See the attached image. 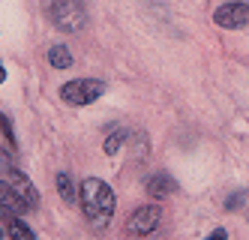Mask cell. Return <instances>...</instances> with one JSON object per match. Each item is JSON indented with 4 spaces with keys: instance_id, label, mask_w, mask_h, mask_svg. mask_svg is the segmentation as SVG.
<instances>
[{
    "instance_id": "obj_17",
    "label": "cell",
    "mask_w": 249,
    "mask_h": 240,
    "mask_svg": "<svg viewBox=\"0 0 249 240\" xmlns=\"http://www.w3.org/2000/svg\"><path fill=\"white\" fill-rule=\"evenodd\" d=\"M6 81V69H3V63H0V84Z\"/></svg>"
},
{
    "instance_id": "obj_5",
    "label": "cell",
    "mask_w": 249,
    "mask_h": 240,
    "mask_svg": "<svg viewBox=\"0 0 249 240\" xmlns=\"http://www.w3.org/2000/svg\"><path fill=\"white\" fill-rule=\"evenodd\" d=\"M213 24L222 30H240L249 24V3H240V0H231V3H222L216 12H213Z\"/></svg>"
},
{
    "instance_id": "obj_20",
    "label": "cell",
    "mask_w": 249,
    "mask_h": 240,
    "mask_svg": "<svg viewBox=\"0 0 249 240\" xmlns=\"http://www.w3.org/2000/svg\"><path fill=\"white\" fill-rule=\"evenodd\" d=\"M0 240H3V231H0Z\"/></svg>"
},
{
    "instance_id": "obj_19",
    "label": "cell",
    "mask_w": 249,
    "mask_h": 240,
    "mask_svg": "<svg viewBox=\"0 0 249 240\" xmlns=\"http://www.w3.org/2000/svg\"><path fill=\"white\" fill-rule=\"evenodd\" d=\"M6 216H9V213H6V210H3V207H0V219H6Z\"/></svg>"
},
{
    "instance_id": "obj_12",
    "label": "cell",
    "mask_w": 249,
    "mask_h": 240,
    "mask_svg": "<svg viewBox=\"0 0 249 240\" xmlns=\"http://www.w3.org/2000/svg\"><path fill=\"white\" fill-rule=\"evenodd\" d=\"M126 138H129V132H126V129H117L114 135H108V138H105V144H102L105 156H114V153L120 150V147H123V141H126Z\"/></svg>"
},
{
    "instance_id": "obj_9",
    "label": "cell",
    "mask_w": 249,
    "mask_h": 240,
    "mask_svg": "<svg viewBox=\"0 0 249 240\" xmlns=\"http://www.w3.org/2000/svg\"><path fill=\"white\" fill-rule=\"evenodd\" d=\"M3 222H6L9 240H36V234H33V228L24 222V219H18V216H6Z\"/></svg>"
},
{
    "instance_id": "obj_10",
    "label": "cell",
    "mask_w": 249,
    "mask_h": 240,
    "mask_svg": "<svg viewBox=\"0 0 249 240\" xmlns=\"http://www.w3.org/2000/svg\"><path fill=\"white\" fill-rule=\"evenodd\" d=\"M48 66H54V69H69V66H72V51H69L66 45H51V48H48Z\"/></svg>"
},
{
    "instance_id": "obj_18",
    "label": "cell",
    "mask_w": 249,
    "mask_h": 240,
    "mask_svg": "<svg viewBox=\"0 0 249 240\" xmlns=\"http://www.w3.org/2000/svg\"><path fill=\"white\" fill-rule=\"evenodd\" d=\"M42 3H45V6L51 9V6H54V3H57V0H42Z\"/></svg>"
},
{
    "instance_id": "obj_8",
    "label": "cell",
    "mask_w": 249,
    "mask_h": 240,
    "mask_svg": "<svg viewBox=\"0 0 249 240\" xmlns=\"http://www.w3.org/2000/svg\"><path fill=\"white\" fill-rule=\"evenodd\" d=\"M0 207H3L6 213H24L27 210V204L15 195V189L9 186L6 180H0Z\"/></svg>"
},
{
    "instance_id": "obj_11",
    "label": "cell",
    "mask_w": 249,
    "mask_h": 240,
    "mask_svg": "<svg viewBox=\"0 0 249 240\" xmlns=\"http://www.w3.org/2000/svg\"><path fill=\"white\" fill-rule=\"evenodd\" d=\"M57 192H60V198L66 201V204H75V186H72V180H69V174L66 171H60L57 174Z\"/></svg>"
},
{
    "instance_id": "obj_6",
    "label": "cell",
    "mask_w": 249,
    "mask_h": 240,
    "mask_svg": "<svg viewBox=\"0 0 249 240\" xmlns=\"http://www.w3.org/2000/svg\"><path fill=\"white\" fill-rule=\"evenodd\" d=\"M6 183L15 189V195H18L24 204H27V210L39 204V192H36V186H33V183H30L18 168H6Z\"/></svg>"
},
{
    "instance_id": "obj_4",
    "label": "cell",
    "mask_w": 249,
    "mask_h": 240,
    "mask_svg": "<svg viewBox=\"0 0 249 240\" xmlns=\"http://www.w3.org/2000/svg\"><path fill=\"white\" fill-rule=\"evenodd\" d=\"M159 219H162V207H159V204H144V207H138L129 216L126 231L132 237H147V234H153L159 228Z\"/></svg>"
},
{
    "instance_id": "obj_16",
    "label": "cell",
    "mask_w": 249,
    "mask_h": 240,
    "mask_svg": "<svg viewBox=\"0 0 249 240\" xmlns=\"http://www.w3.org/2000/svg\"><path fill=\"white\" fill-rule=\"evenodd\" d=\"M207 240H228V231H225V228H216V231H213Z\"/></svg>"
},
{
    "instance_id": "obj_3",
    "label": "cell",
    "mask_w": 249,
    "mask_h": 240,
    "mask_svg": "<svg viewBox=\"0 0 249 240\" xmlns=\"http://www.w3.org/2000/svg\"><path fill=\"white\" fill-rule=\"evenodd\" d=\"M51 21L63 33H81L87 24V6L84 0H57L51 6Z\"/></svg>"
},
{
    "instance_id": "obj_14",
    "label": "cell",
    "mask_w": 249,
    "mask_h": 240,
    "mask_svg": "<svg viewBox=\"0 0 249 240\" xmlns=\"http://www.w3.org/2000/svg\"><path fill=\"white\" fill-rule=\"evenodd\" d=\"M246 201V192H237V195H231L228 201H225V210H237L240 204Z\"/></svg>"
},
{
    "instance_id": "obj_13",
    "label": "cell",
    "mask_w": 249,
    "mask_h": 240,
    "mask_svg": "<svg viewBox=\"0 0 249 240\" xmlns=\"http://www.w3.org/2000/svg\"><path fill=\"white\" fill-rule=\"evenodd\" d=\"M0 132L6 135V141H9V147H15V129H12V120L0 111Z\"/></svg>"
},
{
    "instance_id": "obj_2",
    "label": "cell",
    "mask_w": 249,
    "mask_h": 240,
    "mask_svg": "<svg viewBox=\"0 0 249 240\" xmlns=\"http://www.w3.org/2000/svg\"><path fill=\"white\" fill-rule=\"evenodd\" d=\"M99 96H105V81L102 78H72L60 87V99L72 108L93 105Z\"/></svg>"
},
{
    "instance_id": "obj_21",
    "label": "cell",
    "mask_w": 249,
    "mask_h": 240,
    "mask_svg": "<svg viewBox=\"0 0 249 240\" xmlns=\"http://www.w3.org/2000/svg\"><path fill=\"white\" fill-rule=\"evenodd\" d=\"M240 3H249V0H240Z\"/></svg>"
},
{
    "instance_id": "obj_15",
    "label": "cell",
    "mask_w": 249,
    "mask_h": 240,
    "mask_svg": "<svg viewBox=\"0 0 249 240\" xmlns=\"http://www.w3.org/2000/svg\"><path fill=\"white\" fill-rule=\"evenodd\" d=\"M0 168H12V156H9V150L3 144H0Z\"/></svg>"
},
{
    "instance_id": "obj_7",
    "label": "cell",
    "mask_w": 249,
    "mask_h": 240,
    "mask_svg": "<svg viewBox=\"0 0 249 240\" xmlns=\"http://www.w3.org/2000/svg\"><path fill=\"white\" fill-rule=\"evenodd\" d=\"M144 192L150 198H168V195L177 192V180L171 174H165V171H156V174H150L144 180Z\"/></svg>"
},
{
    "instance_id": "obj_1",
    "label": "cell",
    "mask_w": 249,
    "mask_h": 240,
    "mask_svg": "<svg viewBox=\"0 0 249 240\" xmlns=\"http://www.w3.org/2000/svg\"><path fill=\"white\" fill-rule=\"evenodd\" d=\"M78 192H81L78 198H81V213L87 219V225L96 228V231L108 228L111 216L117 210V195H114V189L105 180H99V177H84L81 186H78Z\"/></svg>"
}]
</instances>
